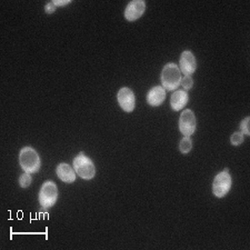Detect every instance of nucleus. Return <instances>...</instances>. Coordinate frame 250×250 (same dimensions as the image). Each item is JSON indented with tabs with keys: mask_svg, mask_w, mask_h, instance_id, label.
Returning a JSON list of instances; mask_svg holds the SVG:
<instances>
[{
	"mask_svg": "<svg viewBox=\"0 0 250 250\" xmlns=\"http://www.w3.org/2000/svg\"><path fill=\"white\" fill-rule=\"evenodd\" d=\"M181 71L177 63L168 62L164 66L161 71L160 79L161 86L168 91H175L178 89L181 82Z\"/></svg>",
	"mask_w": 250,
	"mask_h": 250,
	"instance_id": "nucleus-1",
	"label": "nucleus"
},
{
	"mask_svg": "<svg viewBox=\"0 0 250 250\" xmlns=\"http://www.w3.org/2000/svg\"><path fill=\"white\" fill-rule=\"evenodd\" d=\"M19 165L25 172L36 173L42 166V160L34 148L23 147L19 152Z\"/></svg>",
	"mask_w": 250,
	"mask_h": 250,
	"instance_id": "nucleus-2",
	"label": "nucleus"
},
{
	"mask_svg": "<svg viewBox=\"0 0 250 250\" xmlns=\"http://www.w3.org/2000/svg\"><path fill=\"white\" fill-rule=\"evenodd\" d=\"M72 167H74L76 173L83 180H91L96 176L95 164L83 152H79L75 157L74 161H72Z\"/></svg>",
	"mask_w": 250,
	"mask_h": 250,
	"instance_id": "nucleus-3",
	"label": "nucleus"
},
{
	"mask_svg": "<svg viewBox=\"0 0 250 250\" xmlns=\"http://www.w3.org/2000/svg\"><path fill=\"white\" fill-rule=\"evenodd\" d=\"M39 204L42 208H50L58 200V188L52 180H48L42 184L38 195Z\"/></svg>",
	"mask_w": 250,
	"mask_h": 250,
	"instance_id": "nucleus-4",
	"label": "nucleus"
},
{
	"mask_svg": "<svg viewBox=\"0 0 250 250\" xmlns=\"http://www.w3.org/2000/svg\"><path fill=\"white\" fill-rule=\"evenodd\" d=\"M232 186V179L229 171H220L217 173L212 181V193L217 198H224L230 191Z\"/></svg>",
	"mask_w": 250,
	"mask_h": 250,
	"instance_id": "nucleus-5",
	"label": "nucleus"
},
{
	"mask_svg": "<svg viewBox=\"0 0 250 250\" xmlns=\"http://www.w3.org/2000/svg\"><path fill=\"white\" fill-rule=\"evenodd\" d=\"M197 122L195 112L191 109H186L181 112L179 118V131L185 137H190L196 131Z\"/></svg>",
	"mask_w": 250,
	"mask_h": 250,
	"instance_id": "nucleus-6",
	"label": "nucleus"
},
{
	"mask_svg": "<svg viewBox=\"0 0 250 250\" xmlns=\"http://www.w3.org/2000/svg\"><path fill=\"white\" fill-rule=\"evenodd\" d=\"M117 100H118L119 106L124 111L132 112L135 110L136 97L135 92L130 88L123 87L117 94Z\"/></svg>",
	"mask_w": 250,
	"mask_h": 250,
	"instance_id": "nucleus-7",
	"label": "nucleus"
},
{
	"mask_svg": "<svg viewBox=\"0 0 250 250\" xmlns=\"http://www.w3.org/2000/svg\"><path fill=\"white\" fill-rule=\"evenodd\" d=\"M146 11V2L144 0H132L125 9V18L128 21H136Z\"/></svg>",
	"mask_w": 250,
	"mask_h": 250,
	"instance_id": "nucleus-8",
	"label": "nucleus"
},
{
	"mask_svg": "<svg viewBox=\"0 0 250 250\" xmlns=\"http://www.w3.org/2000/svg\"><path fill=\"white\" fill-rule=\"evenodd\" d=\"M179 69L185 76H191L197 69V60L190 50H185L180 55Z\"/></svg>",
	"mask_w": 250,
	"mask_h": 250,
	"instance_id": "nucleus-9",
	"label": "nucleus"
},
{
	"mask_svg": "<svg viewBox=\"0 0 250 250\" xmlns=\"http://www.w3.org/2000/svg\"><path fill=\"white\" fill-rule=\"evenodd\" d=\"M166 99V89L163 86L152 87L147 94V103L151 107H159Z\"/></svg>",
	"mask_w": 250,
	"mask_h": 250,
	"instance_id": "nucleus-10",
	"label": "nucleus"
},
{
	"mask_svg": "<svg viewBox=\"0 0 250 250\" xmlns=\"http://www.w3.org/2000/svg\"><path fill=\"white\" fill-rule=\"evenodd\" d=\"M56 173H57L58 178L66 184H72L76 181V173L74 167H71L69 164L62 163L59 164L56 168Z\"/></svg>",
	"mask_w": 250,
	"mask_h": 250,
	"instance_id": "nucleus-11",
	"label": "nucleus"
},
{
	"mask_svg": "<svg viewBox=\"0 0 250 250\" xmlns=\"http://www.w3.org/2000/svg\"><path fill=\"white\" fill-rule=\"evenodd\" d=\"M189 96L186 90H175L170 98V106L173 111H179L186 107Z\"/></svg>",
	"mask_w": 250,
	"mask_h": 250,
	"instance_id": "nucleus-12",
	"label": "nucleus"
},
{
	"mask_svg": "<svg viewBox=\"0 0 250 250\" xmlns=\"http://www.w3.org/2000/svg\"><path fill=\"white\" fill-rule=\"evenodd\" d=\"M192 149V140L190 139V137H183V139L180 140L179 144V150L181 154L187 155L191 151Z\"/></svg>",
	"mask_w": 250,
	"mask_h": 250,
	"instance_id": "nucleus-13",
	"label": "nucleus"
},
{
	"mask_svg": "<svg viewBox=\"0 0 250 250\" xmlns=\"http://www.w3.org/2000/svg\"><path fill=\"white\" fill-rule=\"evenodd\" d=\"M18 183L20 185V187L21 188H28L31 185L32 183V177H31V173H28L23 171V173H21L18 179Z\"/></svg>",
	"mask_w": 250,
	"mask_h": 250,
	"instance_id": "nucleus-14",
	"label": "nucleus"
},
{
	"mask_svg": "<svg viewBox=\"0 0 250 250\" xmlns=\"http://www.w3.org/2000/svg\"><path fill=\"white\" fill-rule=\"evenodd\" d=\"M245 140V135L241 131L233 132L230 137V143L232 146H240Z\"/></svg>",
	"mask_w": 250,
	"mask_h": 250,
	"instance_id": "nucleus-15",
	"label": "nucleus"
},
{
	"mask_svg": "<svg viewBox=\"0 0 250 250\" xmlns=\"http://www.w3.org/2000/svg\"><path fill=\"white\" fill-rule=\"evenodd\" d=\"M180 84L184 87L185 90H190L193 86V79L191 76H184V77L181 78Z\"/></svg>",
	"mask_w": 250,
	"mask_h": 250,
	"instance_id": "nucleus-16",
	"label": "nucleus"
},
{
	"mask_svg": "<svg viewBox=\"0 0 250 250\" xmlns=\"http://www.w3.org/2000/svg\"><path fill=\"white\" fill-rule=\"evenodd\" d=\"M249 122H250V117H246V118L240 123V129L241 132L246 136H250V131H249Z\"/></svg>",
	"mask_w": 250,
	"mask_h": 250,
	"instance_id": "nucleus-17",
	"label": "nucleus"
},
{
	"mask_svg": "<svg viewBox=\"0 0 250 250\" xmlns=\"http://www.w3.org/2000/svg\"><path fill=\"white\" fill-rule=\"evenodd\" d=\"M55 11H56V6H55L54 1H49L45 6V13L50 15V14H54Z\"/></svg>",
	"mask_w": 250,
	"mask_h": 250,
	"instance_id": "nucleus-18",
	"label": "nucleus"
},
{
	"mask_svg": "<svg viewBox=\"0 0 250 250\" xmlns=\"http://www.w3.org/2000/svg\"><path fill=\"white\" fill-rule=\"evenodd\" d=\"M71 0H54V3L56 7H63L66 5H69Z\"/></svg>",
	"mask_w": 250,
	"mask_h": 250,
	"instance_id": "nucleus-19",
	"label": "nucleus"
}]
</instances>
